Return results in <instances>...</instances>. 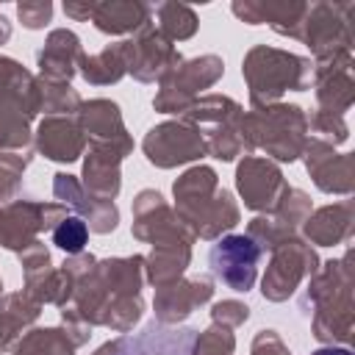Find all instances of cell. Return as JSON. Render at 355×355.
<instances>
[{"label": "cell", "instance_id": "4", "mask_svg": "<svg viewBox=\"0 0 355 355\" xmlns=\"http://www.w3.org/2000/svg\"><path fill=\"white\" fill-rule=\"evenodd\" d=\"M241 78L247 83L250 108H263L280 103L286 92H308L313 61L283 47L252 44L241 58Z\"/></svg>", "mask_w": 355, "mask_h": 355}, {"label": "cell", "instance_id": "46", "mask_svg": "<svg viewBox=\"0 0 355 355\" xmlns=\"http://www.w3.org/2000/svg\"><path fill=\"white\" fill-rule=\"evenodd\" d=\"M311 355H352V349L349 347H319Z\"/></svg>", "mask_w": 355, "mask_h": 355}, {"label": "cell", "instance_id": "3", "mask_svg": "<svg viewBox=\"0 0 355 355\" xmlns=\"http://www.w3.org/2000/svg\"><path fill=\"white\" fill-rule=\"evenodd\" d=\"M172 197L178 219L191 230L194 239L216 241L241 222L236 197L219 183L216 169L208 164L189 166L172 183Z\"/></svg>", "mask_w": 355, "mask_h": 355}, {"label": "cell", "instance_id": "16", "mask_svg": "<svg viewBox=\"0 0 355 355\" xmlns=\"http://www.w3.org/2000/svg\"><path fill=\"white\" fill-rule=\"evenodd\" d=\"M130 211H133L130 233H133V239H139L144 244L161 247V244H175V241H191V244L197 241L191 236V230L178 219L175 208L155 189H141L133 197Z\"/></svg>", "mask_w": 355, "mask_h": 355}, {"label": "cell", "instance_id": "11", "mask_svg": "<svg viewBox=\"0 0 355 355\" xmlns=\"http://www.w3.org/2000/svg\"><path fill=\"white\" fill-rule=\"evenodd\" d=\"M141 153L155 169H175L208 155L205 136L186 119H166L153 125L141 139Z\"/></svg>", "mask_w": 355, "mask_h": 355}, {"label": "cell", "instance_id": "31", "mask_svg": "<svg viewBox=\"0 0 355 355\" xmlns=\"http://www.w3.org/2000/svg\"><path fill=\"white\" fill-rule=\"evenodd\" d=\"M39 316H42V305L31 300L25 291L3 294L0 300V355L11 352L14 344L36 324Z\"/></svg>", "mask_w": 355, "mask_h": 355}, {"label": "cell", "instance_id": "38", "mask_svg": "<svg viewBox=\"0 0 355 355\" xmlns=\"http://www.w3.org/2000/svg\"><path fill=\"white\" fill-rule=\"evenodd\" d=\"M53 244L67 255H78L89 244V227L80 216H67L53 227Z\"/></svg>", "mask_w": 355, "mask_h": 355}, {"label": "cell", "instance_id": "18", "mask_svg": "<svg viewBox=\"0 0 355 355\" xmlns=\"http://www.w3.org/2000/svg\"><path fill=\"white\" fill-rule=\"evenodd\" d=\"M300 158L319 191L341 194V197H349L355 191V155L352 153H338L330 141L308 136Z\"/></svg>", "mask_w": 355, "mask_h": 355}, {"label": "cell", "instance_id": "9", "mask_svg": "<svg viewBox=\"0 0 355 355\" xmlns=\"http://www.w3.org/2000/svg\"><path fill=\"white\" fill-rule=\"evenodd\" d=\"M225 75V61L216 53H202L194 58H183L178 67H172L161 80L158 92L153 97V108L158 114H186L197 97H202L205 89L219 83Z\"/></svg>", "mask_w": 355, "mask_h": 355}, {"label": "cell", "instance_id": "7", "mask_svg": "<svg viewBox=\"0 0 355 355\" xmlns=\"http://www.w3.org/2000/svg\"><path fill=\"white\" fill-rule=\"evenodd\" d=\"M178 119H186L189 125L200 128L208 144V155L216 161L227 164L252 155V144L244 133V108L227 94H202Z\"/></svg>", "mask_w": 355, "mask_h": 355}, {"label": "cell", "instance_id": "41", "mask_svg": "<svg viewBox=\"0 0 355 355\" xmlns=\"http://www.w3.org/2000/svg\"><path fill=\"white\" fill-rule=\"evenodd\" d=\"M250 319V305L241 300H219L211 305V324H222V327H241Z\"/></svg>", "mask_w": 355, "mask_h": 355}, {"label": "cell", "instance_id": "24", "mask_svg": "<svg viewBox=\"0 0 355 355\" xmlns=\"http://www.w3.org/2000/svg\"><path fill=\"white\" fill-rule=\"evenodd\" d=\"M78 125L86 133V144H105V147H116L125 155L133 153V136L125 128L122 111L114 100L108 97H92L83 100L78 108Z\"/></svg>", "mask_w": 355, "mask_h": 355}, {"label": "cell", "instance_id": "39", "mask_svg": "<svg viewBox=\"0 0 355 355\" xmlns=\"http://www.w3.org/2000/svg\"><path fill=\"white\" fill-rule=\"evenodd\" d=\"M308 130H313L316 139H324V141H330L333 147H338V144H344V141L349 139V125H347V119H344L341 114H330V111H319V108L308 116Z\"/></svg>", "mask_w": 355, "mask_h": 355}, {"label": "cell", "instance_id": "42", "mask_svg": "<svg viewBox=\"0 0 355 355\" xmlns=\"http://www.w3.org/2000/svg\"><path fill=\"white\" fill-rule=\"evenodd\" d=\"M17 19L28 31H42L53 19V3L50 0H19L17 3Z\"/></svg>", "mask_w": 355, "mask_h": 355}, {"label": "cell", "instance_id": "26", "mask_svg": "<svg viewBox=\"0 0 355 355\" xmlns=\"http://www.w3.org/2000/svg\"><path fill=\"white\" fill-rule=\"evenodd\" d=\"M305 0H233L230 11L247 25H269L275 33L297 39L305 17Z\"/></svg>", "mask_w": 355, "mask_h": 355}, {"label": "cell", "instance_id": "2", "mask_svg": "<svg viewBox=\"0 0 355 355\" xmlns=\"http://www.w3.org/2000/svg\"><path fill=\"white\" fill-rule=\"evenodd\" d=\"M300 313L311 316V333L324 347H349L355 333V305H352V250L341 258H330L308 277L302 288Z\"/></svg>", "mask_w": 355, "mask_h": 355}, {"label": "cell", "instance_id": "19", "mask_svg": "<svg viewBox=\"0 0 355 355\" xmlns=\"http://www.w3.org/2000/svg\"><path fill=\"white\" fill-rule=\"evenodd\" d=\"M286 189L288 180L280 164L261 155H244L236 164V191L244 200V208L255 214H269Z\"/></svg>", "mask_w": 355, "mask_h": 355}, {"label": "cell", "instance_id": "8", "mask_svg": "<svg viewBox=\"0 0 355 355\" xmlns=\"http://www.w3.org/2000/svg\"><path fill=\"white\" fill-rule=\"evenodd\" d=\"M352 0H313L305 8L297 42H302L311 50L313 61L352 53Z\"/></svg>", "mask_w": 355, "mask_h": 355}, {"label": "cell", "instance_id": "35", "mask_svg": "<svg viewBox=\"0 0 355 355\" xmlns=\"http://www.w3.org/2000/svg\"><path fill=\"white\" fill-rule=\"evenodd\" d=\"M153 14H155V19H158L155 28H158L172 44L191 39V36L197 33V28H200V19H197L194 8L186 6V3H158V6H153Z\"/></svg>", "mask_w": 355, "mask_h": 355}, {"label": "cell", "instance_id": "13", "mask_svg": "<svg viewBox=\"0 0 355 355\" xmlns=\"http://www.w3.org/2000/svg\"><path fill=\"white\" fill-rule=\"evenodd\" d=\"M22 266V291L36 300L39 305H55L64 308L72 300L75 280L64 266H53L50 250L42 239L28 244L22 252H17Z\"/></svg>", "mask_w": 355, "mask_h": 355}, {"label": "cell", "instance_id": "6", "mask_svg": "<svg viewBox=\"0 0 355 355\" xmlns=\"http://www.w3.org/2000/svg\"><path fill=\"white\" fill-rule=\"evenodd\" d=\"M244 133L252 150H263L269 161L294 164L311 136L308 114L302 111V105L283 100L263 108H250L244 111Z\"/></svg>", "mask_w": 355, "mask_h": 355}, {"label": "cell", "instance_id": "12", "mask_svg": "<svg viewBox=\"0 0 355 355\" xmlns=\"http://www.w3.org/2000/svg\"><path fill=\"white\" fill-rule=\"evenodd\" d=\"M67 208L61 202L42 200H14L0 205V247L11 252H22L42 233H53V227L67 219Z\"/></svg>", "mask_w": 355, "mask_h": 355}, {"label": "cell", "instance_id": "36", "mask_svg": "<svg viewBox=\"0 0 355 355\" xmlns=\"http://www.w3.org/2000/svg\"><path fill=\"white\" fill-rule=\"evenodd\" d=\"M39 86V114L44 116H75L80 108V94L67 80H47L36 75Z\"/></svg>", "mask_w": 355, "mask_h": 355}, {"label": "cell", "instance_id": "14", "mask_svg": "<svg viewBox=\"0 0 355 355\" xmlns=\"http://www.w3.org/2000/svg\"><path fill=\"white\" fill-rule=\"evenodd\" d=\"M311 211H313L311 194L297 186H288L269 214H258L250 219L247 236L261 247V252H266V250L272 252L275 247H280L283 241L294 239L302 230Z\"/></svg>", "mask_w": 355, "mask_h": 355}, {"label": "cell", "instance_id": "44", "mask_svg": "<svg viewBox=\"0 0 355 355\" xmlns=\"http://www.w3.org/2000/svg\"><path fill=\"white\" fill-rule=\"evenodd\" d=\"M61 327L67 330V336L72 338V344H75V347H83V344L92 338V330H94V327H89V324H86V322H83V319H80L69 305H64V308H61Z\"/></svg>", "mask_w": 355, "mask_h": 355}, {"label": "cell", "instance_id": "5", "mask_svg": "<svg viewBox=\"0 0 355 355\" xmlns=\"http://www.w3.org/2000/svg\"><path fill=\"white\" fill-rule=\"evenodd\" d=\"M39 116L36 75L11 55H0V153L33 155V119Z\"/></svg>", "mask_w": 355, "mask_h": 355}, {"label": "cell", "instance_id": "30", "mask_svg": "<svg viewBox=\"0 0 355 355\" xmlns=\"http://www.w3.org/2000/svg\"><path fill=\"white\" fill-rule=\"evenodd\" d=\"M89 22H94V28L108 36H133L153 22V6L141 0H103L94 3Z\"/></svg>", "mask_w": 355, "mask_h": 355}, {"label": "cell", "instance_id": "48", "mask_svg": "<svg viewBox=\"0 0 355 355\" xmlns=\"http://www.w3.org/2000/svg\"><path fill=\"white\" fill-rule=\"evenodd\" d=\"M0 300H3V277H0Z\"/></svg>", "mask_w": 355, "mask_h": 355}, {"label": "cell", "instance_id": "21", "mask_svg": "<svg viewBox=\"0 0 355 355\" xmlns=\"http://www.w3.org/2000/svg\"><path fill=\"white\" fill-rule=\"evenodd\" d=\"M183 61L180 50L155 28V22L144 25L139 33L130 36V67L128 75L139 83L161 80L172 67Z\"/></svg>", "mask_w": 355, "mask_h": 355}, {"label": "cell", "instance_id": "15", "mask_svg": "<svg viewBox=\"0 0 355 355\" xmlns=\"http://www.w3.org/2000/svg\"><path fill=\"white\" fill-rule=\"evenodd\" d=\"M261 255H263L261 247L247 233H227V236L216 239V244L211 247L208 269L230 291L247 294L258 280Z\"/></svg>", "mask_w": 355, "mask_h": 355}, {"label": "cell", "instance_id": "10", "mask_svg": "<svg viewBox=\"0 0 355 355\" xmlns=\"http://www.w3.org/2000/svg\"><path fill=\"white\" fill-rule=\"evenodd\" d=\"M322 266V258L313 244H308L302 236H294L272 250L266 272L261 277V294L266 302H286L297 294L300 283L316 275Z\"/></svg>", "mask_w": 355, "mask_h": 355}, {"label": "cell", "instance_id": "33", "mask_svg": "<svg viewBox=\"0 0 355 355\" xmlns=\"http://www.w3.org/2000/svg\"><path fill=\"white\" fill-rule=\"evenodd\" d=\"M191 263V241H175L153 247L144 255V280L155 288H164L186 275Z\"/></svg>", "mask_w": 355, "mask_h": 355}, {"label": "cell", "instance_id": "45", "mask_svg": "<svg viewBox=\"0 0 355 355\" xmlns=\"http://www.w3.org/2000/svg\"><path fill=\"white\" fill-rule=\"evenodd\" d=\"M64 14L75 22H89L94 14V0H67L64 3Z\"/></svg>", "mask_w": 355, "mask_h": 355}, {"label": "cell", "instance_id": "28", "mask_svg": "<svg viewBox=\"0 0 355 355\" xmlns=\"http://www.w3.org/2000/svg\"><path fill=\"white\" fill-rule=\"evenodd\" d=\"M83 44L80 36L69 28H55L47 33L44 44L36 50V67H39V78L47 80H72L78 75L80 58H83Z\"/></svg>", "mask_w": 355, "mask_h": 355}, {"label": "cell", "instance_id": "32", "mask_svg": "<svg viewBox=\"0 0 355 355\" xmlns=\"http://www.w3.org/2000/svg\"><path fill=\"white\" fill-rule=\"evenodd\" d=\"M128 67H130V39H122V42L105 44L100 53L83 55L78 75L89 86H111L128 75Z\"/></svg>", "mask_w": 355, "mask_h": 355}, {"label": "cell", "instance_id": "34", "mask_svg": "<svg viewBox=\"0 0 355 355\" xmlns=\"http://www.w3.org/2000/svg\"><path fill=\"white\" fill-rule=\"evenodd\" d=\"M75 344L64 327H31L11 349V355H75Z\"/></svg>", "mask_w": 355, "mask_h": 355}, {"label": "cell", "instance_id": "47", "mask_svg": "<svg viewBox=\"0 0 355 355\" xmlns=\"http://www.w3.org/2000/svg\"><path fill=\"white\" fill-rule=\"evenodd\" d=\"M11 31H14V28H11V19H8L6 14H0V44H6V42L11 39Z\"/></svg>", "mask_w": 355, "mask_h": 355}, {"label": "cell", "instance_id": "43", "mask_svg": "<svg viewBox=\"0 0 355 355\" xmlns=\"http://www.w3.org/2000/svg\"><path fill=\"white\" fill-rule=\"evenodd\" d=\"M250 355H291V349H288V344L280 338L277 330L263 327V330H258V333L252 336V341H250Z\"/></svg>", "mask_w": 355, "mask_h": 355}, {"label": "cell", "instance_id": "27", "mask_svg": "<svg viewBox=\"0 0 355 355\" xmlns=\"http://www.w3.org/2000/svg\"><path fill=\"white\" fill-rule=\"evenodd\" d=\"M128 155L116 147L105 144H86L83 153V172H80V186L100 197V200H116L122 191V161Z\"/></svg>", "mask_w": 355, "mask_h": 355}, {"label": "cell", "instance_id": "17", "mask_svg": "<svg viewBox=\"0 0 355 355\" xmlns=\"http://www.w3.org/2000/svg\"><path fill=\"white\" fill-rule=\"evenodd\" d=\"M194 327H169L155 319L139 333H122L100 344L92 355H194Z\"/></svg>", "mask_w": 355, "mask_h": 355}, {"label": "cell", "instance_id": "25", "mask_svg": "<svg viewBox=\"0 0 355 355\" xmlns=\"http://www.w3.org/2000/svg\"><path fill=\"white\" fill-rule=\"evenodd\" d=\"M33 150L55 164H72L86 153V133L78 116H42L33 130Z\"/></svg>", "mask_w": 355, "mask_h": 355}, {"label": "cell", "instance_id": "20", "mask_svg": "<svg viewBox=\"0 0 355 355\" xmlns=\"http://www.w3.org/2000/svg\"><path fill=\"white\" fill-rule=\"evenodd\" d=\"M53 197H55V202H61L64 208H72V211L86 222L89 233L105 236V233H114L116 225H119V208H116V202L100 200V197L89 194V191L80 186V178H78V175L55 172V175H53Z\"/></svg>", "mask_w": 355, "mask_h": 355}, {"label": "cell", "instance_id": "23", "mask_svg": "<svg viewBox=\"0 0 355 355\" xmlns=\"http://www.w3.org/2000/svg\"><path fill=\"white\" fill-rule=\"evenodd\" d=\"M214 300V277L208 275H194V277H180L164 288H155L153 297V313L158 324L178 327L186 322L200 305Z\"/></svg>", "mask_w": 355, "mask_h": 355}, {"label": "cell", "instance_id": "1", "mask_svg": "<svg viewBox=\"0 0 355 355\" xmlns=\"http://www.w3.org/2000/svg\"><path fill=\"white\" fill-rule=\"evenodd\" d=\"M72 280L69 308L89 324L111 333H130L144 316V255L94 258L92 252L67 255L61 263Z\"/></svg>", "mask_w": 355, "mask_h": 355}, {"label": "cell", "instance_id": "29", "mask_svg": "<svg viewBox=\"0 0 355 355\" xmlns=\"http://www.w3.org/2000/svg\"><path fill=\"white\" fill-rule=\"evenodd\" d=\"M352 230H355V202L349 197L311 211V216L302 225L305 241L313 244V247L349 244Z\"/></svg>", "mask_w": 355, "mask_h": 355}, {"label": "cell", "instance_id": "40", "mask_svg": "<svg viewBox=\"0 0 355 355\" xmlns=\"http://www.w3.org/2000/svg\"><path fill=\"white\" fill-rule=\"evenodd\" d=\"M236 352V336L230 327L211 324L208 330H197L194 338V355H233Z\"/></svg>", "mask_w": 355, "mask_h": 355}, {"label": "cell", "instance_id": "22", "mask_svg": "<svg viewBox=\"0 0 355 355\" xmlns=\"http://www.w3.org/2000/svg\"><path fill=\"white\" fill-rule=\"evenodd\" d=\"M355 58L352 53H341L324 61H313V97L319 111L347 114L355 103V78H352Z\"/></svg>", "mask_w": 355, "mask_h": 355}, {"label": "cell", "instance_id": "37", "mask_svg": "<svg viewBox=\"0 0 355 355\" xmlns=\"http://www.w3.org/2000/svg\"><path fill=\"white\" fill-rule=\"evenodd\" d=\"M33 155L22 153H0V205H8L22 191V175Z\"/></svg>", "mask_w": 355, "mask_h": 355}]
</instances>
